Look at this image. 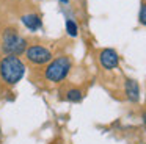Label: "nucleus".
Listing matches in <instances>:
<instances>
[{
    "instance_id": "1",
    "label": "nucleus",
    "mask_w": 146,
    "mask_h": 144,
    "mask_svg": "<svg viewBox=\"0 0 146 144\" xmlns=\"http://www.w3.org/2000/svg\"><path fill=\"white\" fill-rule=\"evenodd\" d=\"M25 64L19 56L5 55L0 59V78L8 86H14L19 83L25 75Z\"/></svg>"
},
{
    "instance_id": "2",
    "label": "nucleus",
    "mask_w": 146,
    "mask_h": 144,
    "mask_svg": "<svg viewBox=\"0 0 146 144\" xmlns=\"http://www.w3.org/2000/svg\"><path fill=\"white\" fill-rule=\"evenodd\" d=\"M71 69H72V61L68 55L57 56L55 59H52L50 63H47L44 67V78L49 83H61L66 80V77L69 75Z\"/></svg>"
},
{
    "instance_id": "3",
    "label": "nucleus",
    "mask_w": 146,
    "mask_h": 144,
    "mask_svg": "<svg viewBox=\"0 0 146 144\" xmlns=\"http://www.w3.org/2000/svg\"><path fill=\"white\" fill-rule=\"evenodd\" d=\"M2 50L5 55L19 56L27 50V39L17 33L16 28H7L2 36Z\"/></svg>"
},
{
    "instance_id": "4",
    "label": "nucleus",
    "mask_w": 146,
    "mask_h": 144,
    "mask_svg": "<svg viewBox=\"0 0 146 144\" xmlns=\"http://www.w3.org/2000/svg\"><path fill=\"white\" fill-rule=\"evenodd\" d=\"M24 55H25L27 61L33 66H46L47 63H50L54 59L52 50L41 46V44H32V46H29Z\"/></svg>"
},
{
    "instance_id": "5",
    "label": "nucleus",
    "mask_w": 146,
    "mask_h": 144,
    "mask_svg": "<svg viewBox=\"0 0 146 144\" xmlns=\"http://www.w3.org/2000/svg\"><path fill=\"white\" fill-rule=\"evenodd\" d=\"M99 63L104 69L111 71V69L118 67V64H119V55L116 53L115 49H104L99 53Z\"/></svg>"
},
{
    "instance_id": "6",
    "label": "nucleus",
    "mask_w": 146,
    "mask_h": 144,
    "mask_svg": "<svg viewBox=\"0 0 146 144\" xmlns=\"http://www.w3.org/2000/svg\"><path fill=\"white\" fill-rule=\"evenodd\" d=\"M21 22H22V25L30 31H38L39 28L42 27V19H41V16L36 14V13L24 14L22 17H21Z\"/></svg>"
},
{
    "instance_id": "7",
    "label": "nucleus",
    "mask_w": 146,
    "mask_h": 144,
    "mask_svg": "<svg viewBox=\"0 0 146 144\" xmlns=\"http://www.w3.org/2000/svg\"><path fill=\"white\" fill-rule=\"evenodd\" d=\"M124 91H126V97L129 99V102L137 103L140 100V86L137 83V80L126 78V81H124Z\"/></svg>"
},
{
    "instance_id": "8",
    "label": "nucleus",
    "mask_w": 146,
    "mask_h": 144,
    "mask_svg": "<svg viewBox=\"0 0 146 144\" xmlns=\"http://www.w3.org/2000/svg\"><path fill=\"white\" fill-rule=\"evenodd\" d=\"M83 99V92L79 89V88H71V89L66 91V100L71 103H79L82 102Z\"/></svg>"
},
{
    "instance_id": "9",
    "label": "nucleus",
    "mask_w": 146,
    "mask_h": 144,
    "mask_svg": "<svg viewBox=\"0 0 146 144\" xmlns=\"http://www.w3.org/2000/svg\"><path fill=\"white\" fill-rule=\"evenodd\" d=\"M66 33L71 38H77L79 36V25L72 20V19H68L66 20Z\"/></svg>"
},
{
    "instance_id": "10",
    "label": "nucleus",
    "mask_w": 146,
    "mask_h": 144,
    "mask_svg": "<svg viewBox=\"0 0 146 144\" xmlns=\"http://www.w3.org/2000/svg\"><path fill=\"white\" fill-rule=\"evenodd\" d=\"M138 22L141 25L146 27V3H143L141 8H140V14H138Z\"/></svg>"
},
{
    "instance_id": "11",
    "label": "nucleus",
    "mask_w": 146,
    "mask_h": 144,
    "mask_svg": "<svg viewBox=\"0 0 146 144\" xmlns=\"http://www.w3.org/2000/svg\"><path fill=\"white\" fill-rule=\"evenodd\" d=\"M60 3H63V5H68V3H69V0H60Z\"/></svg>"
},
{
    "instance_id": "12",
    "label": "nucleus",
    "mask_w": 146,
    "mask_h": 144,
    "mask_svg": "<svg viewBox=\"0 0 146 144\" xmlns=\"http://www.w3.org/2000/svg\"><path fill=\"white\" fill-rule=\"evenodd\" d=\"M143 124L146 125V113H143Z\"/></svg>"
}]
</instances>
